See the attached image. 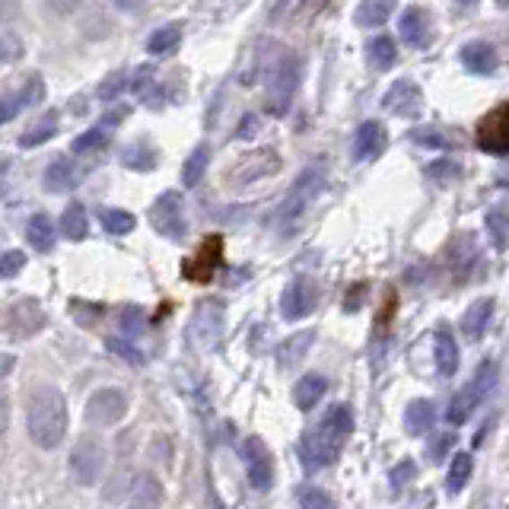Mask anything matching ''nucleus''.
I'll list each match as a JSON object with an SVG mask.
<instances>
[{
    "mask_svg": "<svg viewBox=\"0 0 509 509\" xmlns=\"http://www.w3.org/2000/svg\"><path fill=\"white\" fill-rule=\"evenodd\" d=\"M478 147L490 156H509V102L490 109L478 121Z\"/></svg>",
    "mask_w": 509,
    "mask_h": 509,
    "instance_id": "6e6552de",
    "label": "nucleus"
},
{
    "mask_svg": "<svg viewBox=\"0 0 509 509\" xmlns=\"http://www.w3.org/2000/svg\"><path fill=\"white\" fill-rule=\"evenodd\" d=\"M385 144H389V134L379 121H363L356 127V137H354V160L356 162H370L376 156H382Z\"/></svg>",
    "mask_w": 509,
    "mask_h": 509,
    "instance_id": "dca6fc26",
    "label": "nucleus"
},
{
    "mask_svg": "<svg viewBox=\"0 0 509 509\" xmlns=\"http://www.w3.org/2000/svg\"><path fill=\"white\" fill-rule=\"evenodd\" d=\"M398 32L411 48H426L433 42V20L424 7H408L398 20Z\"/></svg>",
    "mask_w": 509,
    "mask_h": 509,
    "instance_id": "2eb2a0df",
    "label": "nucleus"
},
{
    "mask_svg": "<svg viewBox=\"0 0 509 509\" xmlns=\"http://www.w3.org/2000/svg\"><path fill=\"white\" fill-rule=\"evenodd\" d=\"M487 233H490V239H494V249H506V242H509V214L506 210H490L487 214Z\"/></svg>",
    "mask_w": 509,
    "mask_h": 509,
    "instance_id": "e433bc0d",
    "label": "nucleus"
},
{
    "mask_svg": "<svg viewBox=\"0 0 509 509\" xmlns=\"http://www.w3.org/2000/svg\"><path fill=\"white\" fill-rule=\"evenodd\" d=\"M45 96V83L39 77L29 80L22 90H10L0 96V125H10V121L20 118V112H26L29 105L42 102Z\"/></svg>",
    "mask_w": 509,
    "mask_h": 509,
    "instance_id": "f8f14e48",
    "label": "nucleus"
},
{
    "mask_svg": "<svg viewBox=\"0 0 509 509\" xmlns=\"http://www.w3.org/2000/svg\"><path fill=\"white\" fill-rule=\"evenodd\" d=\"M490 315H494V300H475L471 306L465 309V315H461V331H465L468 341H478V338L487 331V321Z\"/></svg>",
    "mask_w": 509,
    "mask_h": 509,
    "instance_id": "aec40b11",
    "label": "nucleus"
},
{
    "mask_svg": "<svg viewBox=\"0 0 509 509\" xmlns=\"http://www.w3.org/2000/svg\"><path fill=\"white\" fill-rule=\"evenodd\" d=\"M45 4H48L57 16H70L74 10L80 7V4H83V0H45Z\"/></svg>",
    "mask_w": 509,
    "mask_h": 509,
    "instance_id": "8fccbe9b",
    "label": "nucleus"
},
{
    "mask_svg": "<svg viewBox=\"0 0 509 509\" xmlns=\"http://www.w3.org/2000/svg\"><path fill=\"white\" fill-rule=\"evenodd\" d=\"M315 300H319L315 286L309 284L306 277H296L294 284L284 290V296H280V312H284V319L300 321L315 309Z\"/></svg>",
    "mask_w": 509,
    "mask_h": 509,
    "instance_id": "ddd939ff",
    "label": "nucleus"
},
{
    "mask_svg": "<svg viewBox=\"0 0 509 509\" xmlns=\"http://www.w3.org/2000/svg\"><path fill=\"white\" fill-rule=\"evenodd\" d=\"M300 57L284 55L271 70V83H268V112L271 115H286L290 105L300 90Z\"/></svg>",
    "mask_w": 509,
    "mask_h": 509,
    "instance_id": "20e7f679",
    "label": "nucleus"
},
{
    "mask_svg": "<svg viewBox=\"0 0 509 509\" xmlns=\"http://www.w3.org/2000/svg\"><path fill=\"white\" fill-rule=\"evenodd\" d=\"M118 325H121V335H127V338H137L140 331L147 329V315H144V309H137V306H127V309H121V315H118Z\"/></svg>",
    "mask_w": 509,
    "mask_h": 509,
    "instance_id": "4c0bfd02",
    "label": "nucleus"
},
{
    "mask_svg": "<svg viewBox=\"0 0 509 509\" xmlns=\"http://www.w3.org/2000/svg\"><path fill=\"white\" fill-rule=\"evenodd\" d=\"M55 131H57V112L51 109L42 118H35L32 127H26V131L20 134V147H39V144L55 137Z\"/></svg>",
    "mask_w": 509,
    "mask_h": 509,
    "instance_id": "c756f323",
    "label": "nucleus"
},
{
    "mask_svg": "<svg viewBox=\"0 0 509 509\" xmlns=\"http://www.w3.org/2000/svg\"><path fill=\"white\" fill-rule=\"evenodd\" d=\"M127 86V74L125 70H112L109 77L99 83V90H96V96L102 99V102H112L115 96H121V90Z\"/></svg>",
    "mask_w": 509,
    "mask_h": 509,
    "instance_id": "58836bf2",
    "label": "nucleus"
},
{
    "mask_svg": "<svg viewBox=\"0 0 509 509\" xmlns=\"http://www.w3.org/2000/svg\"><path fill=\"white\" fill-rule=\"evenodd\" d=\"M112 7L121 10V13H131V10H140V7H144V0H112Z\"/></svg>",
    "mask_w": 509,
    "mask_h": 509,
    "instance_id": "864d4df0",
    "label": "nucleus"
},
{
    "mask_svg": "<svg viewBox=\"0 0 509 509\" xmlns=\"http://www.w3.org/2000/svg\"><path fill=\"white\" fill-rule=\"evenodd\" d=\"M181 42V26H162V29H156L154 35L147 39V51L150 55H156V57H162V55H169V51H175V45Z\"/></svg>",
    "mask_w": 509,
    "mask_h": 509,
    "instance_id": "473e14b6",
    "label": "nucleus"
},
{
    "mask_svg": "<svg viewBox=\"0 0 509 509\" xmlns=\"http://www.w3.org/2000/svg\"><path fill=\"white\" fill-rule=\"evenodd\" d=\"M7 424H10V398H7V389L0 385V440H4V433H7Z\"/></svg>",
    "mask_w": 509,
    "mask_h": 509,
    "instance_id": "09e8293b",
    "label": "nucleus"
},
{
    "mask_svg": "<svg viewBox=\"0 0 509 509\" xmlns=\"http://www.w3.org/2000/svg\"><path fill=\"white\" fill-rule=\"evenodd\" d=\"M494 385H496V366L494 363H481L478 373L471 376V382L452 398V405H449L446 411L449 424H465V420L478 411V405H481L484 398L494 391Z\"/></svg>",
    "mask_w": 509,
    "mask_h": 509,
    "instance_id": "39448f33",
    "label": "nucleus"
},
{
    "mask_svg": "<svg viewBox=\"0 0 509 509\" xmlns=\"http://www.w3.org/2000/svg\"><path fill=\"white\" fill-rule=\"evenodd\" d=\"M411 140L417 144V147H430V150L449 147V137L443 131H436V127H417V131H411Z\"/></svg>",
    "mask_w": 509,
    "mask_h": 509,
    "instance_id": "ea45409f",
    "label": "nucleus"
},
{
    "mask_svg": "<svg viewBox=\"0 0 509 509\" xmlns=\"http://www.w3.org/2000/svg\"><path fill=\"white\" fill-rule=\"evenodd\" d=\"M433 420H436V408H433V401H426V398H417V401H411L405 411V426L411 436H424L426 430L433 426Z\"/></svg>",
    "mask_w": 509,
    "mask_h": 509,
    "instance_id": "a878e982",
    "label": "nucleus"
},
{
    "mask_svg": "<svg viewBox=\"0 0 509 509\" xmlns=\"http://www.w3.org/2000/svg\"><path fill=\"white\" fill-rule=\"evenodd\" d=\"M61 233L64 239H70V242H80V239H86V233H90V216H86L83 204H70L67 210L61 214Z\"/></svg>",
    "mask_w": 509,
    "mask_h": 509,
    "instance_id": "bb28decb",
    "label": "nucleus"
},
{
    "mask_svg": "<svg viewBox=\"0 0 509 509\" xmlns=\"http://www.w3.org/2000/svg\"><path fill=\"white\" fill-rule=\"evenodd\" d=\"M391 10H395V0H360L354 20H356V26H363V29H376L389 20Z\"/></svg>",
    "mask_w": 509,
    "mask_h": 509,
    "instance_id": "393cba45",
    "label": "nucleus"
},
{
    "mask_svg": "<svg viewBox=\"0 0 509 509\" xmlns=\"http://www.w3.org/2000/svg\"><path fill=\"white\" fill-rule=\"evenodd\" d=\"M220 261H224V239L220 236H207L204 239V245L197 249L195 259L185 261V277L189 280H210L216 274V268H220Z\"/></svg>",
    "mask_w": 509,
    "mask_h": 509,
    "instance_id": "4468645a",
    "label": "nucleus"
},
{
    "mask_svg": "<svg viewBox=\"0 0 509 509\" xmlns=\"http://www.w3.org/2000/svg\"><path fill=\"white\" fill-rule=\"evenodd\" d=\"M354 433V411L347 405L329 408V414L321 417V424L315 430H309L300 443V455L306 461V468H325L341 455V446Z\"/></svg>",
    "mask_w": 509,
    "mask_h": 509,
    "instance_id": "f03ea898",
    "label": "nucleus"
},
{
    "mask_svg": "<svg viewBox=\"0 0 509 509\" xmlns=\"http://www.w3.org/2000/svg\"><path fill=\"white\" fill-rule=\"evenodd\" d=\"M366 61L376 70H389L398 61V45L391 42L389 35H376V39L366 42Z\"/></svg>",
    "mask_w": 509,
    "mask_h": 509,
    "instance_id": "cd10ccee",
    "label": "nucleus"
},
{
    "mask_svg": "<svg viewBox=\"0 0 509 509\" xmlns=\"http://www.w3.org/2000/svg\"><path fill=\"white\" fill-rule=\"evenodd\" d=\"M210 166V147L207 144H197L195 150H191V156L185 160V169H181V181H185V189H195L197 181L204 179V172H207Z\"/></svg>",
    "mask_w": 509,
    "mask_h": 509,
    "instance_id": "7c9ffc66",
    "label": "nucleus"
},
{
    "mask_svg": "<svg viewBox=\"0 0 509 509\" xmlns=\"http://www.w3.org/2000/svg\"><path fill=\"white\" fill-rule=\"evenodd\" d=\"M22 13L20 0H0V22H13Z\"/></svg>",
    "mask_w": 509,
    "mask_h": 509,
    "instance_id": "de8ad7c7",
    "label": "nucleus"
},
{
    "mask_svg": "<svg viewBox=\"0 0 509 509\" xmlns=\"http://www.w3.org/2000/svg\"><path fill=\"white\" fill-rule=\"evenodd\" d=\"M329 391V379L319 376V373H309V376H303L300 382H296L294 389V401L300 411H312L315 405L321 401V395Z\"/></svg>",
    "mask_w": 509,
    "mask_h": 509,
    "instance_id": "412c9836",
    "label": "nucleus"
},
{
    "mask_svg": "<svg viewBox=\"0 0 509 509\" xmlns=\"http://www.w3.org/2000/svg\"><path fill=\"white\" fill-rule=\"evenodd\" d=\"M105 147H109V127L105 125L90 127V131H83L74 140V154H99Z\"/></svg>",
    "mask_w": 509,
    "mask_h": 509,
    "instance_id": "f704fd0d",
    "label": "nucleus"
},
{
    "mask_svg": "<svg viewBox=\"0 0 509 509\" xmlns=\"http://www.w3.org/2000/svg\"><path fill=\"white\" fill-rule=\"evenodd\" d=\"M452 443H455V436H452V433H440V436H436V440L430 443V449H426V455H430V459H436V461H440L443 455L449 452V446H452Z\"/></svg>",
    "mask_w": 509,
    "mask_h": 509,
    "instance_id": "a18cd8bd",
    "label": "nucleus"
},
{
    "mask_svg": "<svg viewBox=\"0 0 509 509\" xmlns=\"http://www.w3.org/2000/svg\"><path fill=\"white\" fill-rule=\"evenodd\" d=\"M433 356H436V370L440 376H455L459 370V344L446 329L436 331V344H433Z\"/></svg>",
    "mask_w": 509,
    "mask_h": 509,
    "instance_id": "4be33fe9",
    "label": "nucleus"
},
{
    "mask_svg": "<svg viewBox=\"0 0 509 509\" xmlns=\"http://www.w3.org/2000/svg\"><path fill=\"white\" fill-rule=\"evenodd\" d=\"M80 179H83V172L77 169V162L67 160V156H57V160H51L48 169H45L42 185H45L48 191H55V195H61V191L77 189Z\"/></svg>",
    "mask_w": 509,
    "mask_h": 509,
    "instance_id": "f3484780",
    "label": "nucleus"
},
{
    "mask_svg": "<svg viewBox=\"0 0 509 509\" xmlns=\"http://www.w3.org/2000/svg\"><path fill=\"white\" fill-rule=\"evenodd\" d=\"M414 475H417V465L411 459H405L398 468H391V487L401 490L408 481H414Z\"/></svg>",
    "mask_w": 509,
    "mask_h": 509,
    "instance_id": "37998d69",
    "label": "nucleus"
},
{
    "mask_svg": "<svg viewBox=\"0 0 509 509\" xmlns=\"http://www.w3.org/2000/svg\"><path fill=\"white\" fill-rule=\"evenodd\" d=\"M300 506L303 509H335V500L319 487H303L300 490Z\"/></svg>",
    "mask_w": 509,
    "mask_h": 509,
    "instance_id": "79ce46f5",
    "label": "nucleus"
},
{
    "mask_svg": "<svg viewBox=\"0 0 509 509\" xmlns=\"http://www.w3.org/2000/svg\"><path fill=\"white\" fill-rule=\"evenodd\" d=\"M105 468V446L96 440V436H83V440L74 446L70 452V475L77 478V484L83 487H92L99 481Z\"/></svg>",
    "mask_w": 509,
    "mask_h": 509,
    "instance_id": "0eeeda50",
    "label": "nucleus"
},
{
    "mask_svg": "<svg viewBox=\"0 0 509 509\" xmlns=\"http://www.w3.org/2000/svg\"><path fill=\"white\" fill-rule=\"evenodd\" d=\"M162 487L154 475H140L131 487V509H160Z\"/></svg>",
    "mask_w": 509,
    "mask_h": 509,
    "instance_id": "b1692460",
    "label": "nucleus"
},
{
    "mask_svg": "<svg viewBox=\"0 0 509 509\" xmlns=\"http://www.w3.org/2000/svg\"><path fill=\"white\" fill-rule=\"evenodd\" d=\"M26 268V255H22L20 249H10L0 255V280H7V277H16V274Z\"/></svg>",
    "mask_w": 509,
    "mask_h": 509,
    "instance_id": "a19ab883",
    "label": "nucleus"
},
{
    "mask_svg": "<svg viewBox=\"0 0 509 509\" xmlns=\"http://www.w3.org/2000/svg\"><path fill=\"white\" fill-rule=\"evenodd\" d=\"M22 57V42L16 35H0V61H16Z\"/></svg>",
    "mask_w": 509,
    "mask_h": 509,
    "instance_id": "c03bdc74",
    "label": "nucleus"
},
{
    "mask_svg": "<svg viewBox=\"0 0 509 509\" xmlns=\"http://www.w3.org/2000/svg\"><path fill=\"white\" fill-rule=\"evenodd\" d=\"M13 370V360H10V356H4L0 354V376H4V373H10Z\"/></svg>",
    "mask_w": 509,
    "mask_h": 509,
    "instance_id": "5fc2aeb1",
    "label": "nucleus"
},
{
    "mask_svg": "<svg viewBox=\"0 0 509 509\" xmlns=\"http://www.w3.org/2000/svg\"><path fill=\"white\" fill-rule=\"evenodd\" d=\"M156 162H160V156H156V150L150 144H131L121 154V166L131 169V172H150Z\"/></svg>",
    "mask_w": 509,
    "mask_h": 509,
    "instance_id": "2f4dec72",
    "label": "nucleus"
},
{
    "mask_svg": "<svg viewBox=\"0 0 509 509\" xmlns=\"http://www.w3.org/2000/svg\"><path fill=\"white\" fill-rule=\"evenodd\" d=\"M325 189V169L309 166L300 172V179L294 181V189L286 191L284 204L277 207V224L280 226H294L303 214L309 210V204L319 197V191Z\"/></svg>",
    "mask_w": 509,
    "mask_h": 509,
    "instance_id": "7ed1b4c3",
    "label": "nucleus"
},
{
    "mask_svg": "<svg viewBox=\"0 0 509 509\" xmlns=\"http://www.w3.org/2000/svg\"><path fill=\"white\" fill-rule=\"evenodd\" d=\"M109 347H112V350H115V354L127 356V360H131V363H140V360H144V356H140V354H137V350H134V347H131V344L118 341V338H112V341H109Z\"/></svg>",
    "mask_w": 509,
    "mask_h": 509,
    "instance_id": "3c124183",
    "label": "nucleus"
},
{
    "mask_svg": "<svg viewBox=\"0 0 509 509\" xmlns=\"http://www.w3.org/2000/svg\"><path fill=\"white\" fill-rule=\"evenodd\" d=\"M99 224H102L105 233H112V236H127L137 226V216L121 207H99Z\"/></svg>",
    "mask_w": 509,
    "mask_h": 509,
    "instance_id": "c85d7f7f",
    "label": "nucleus"
},
{
    "mask_svg": "<svg viewBox=\"0 0 509 509\" xmlns=\"http://www.w3.org/2000/svg\"><path fill=\"white\" fill-rule=\"evenodd\" d=\"M220 335H224V303L216 300L197 303L195 315H191V341L201 350H214Z\"/></svg>",
    "mask_w": 509,
    "mask_h": 509,
    "instance_id": "1a4fd4ad",
    "label": "nucleus"
},
{
    "mask_svg": "<svg viewBox=\"0 0 509 509\" xmlns=\"http://www.w3.org/2000/svg\"><path fill=\"white\" fill-rule=\"evenodd\" d=\"M471 471H475V461H471V455H468V452H459V455H455V459H452V468H449V478H446L449 494H459V490L468 484V478H471Z\"/></svg>",
    "mask_w": 509,
    "mask_h": 509,
    "instance_id": "72a5a7b5",
    "label": "nucleus"
},
{
    "mask_svg": "<svg viewBox=\"0 0 509 509\" xmlns=\"http://www.w3.org/2000/svg\"><path fill=\"white\" fill-rule=\"evenodd\" d=\"M430 172V179H440V181H452L455 175H459V166L455 162H436V166L426 169Z\"/></svg>",
    "mask_w": 509,
    "mask_h": 509,
    "instance_id": "49530a36",
    "label": "nucleus"
},
{
    "mask_svg": "<svg viewBox=\"0 0 509 509\" xmlns=\"http://www.w3.org/2000/svg\"><path fill=\"white\" fill-rule=\"evenodd\" d=\"M455 4H461V7H471V4H478V0H455Z\"/></svg>",
    "mask_w": 509,
    "mask_h": 509,
    "instance_id": "6e6d98bb",
    "label": "nucleus"
},
{
    "mask_svg": "<svg viewBox=\"0 0 509 509\" xmlns=\"http://www.w3.org/2000/svg\"><path fill=\"white\" fill-rule=\"evenodd\" d=\"M242 455H245V471H249V481L255 490H271L274 484V455L271 449L265 446L261 436H249L242 446Z\"/></svg>",
    "mask_w": 509,
    "mask_h": 509,
    "instance_id": "9d476101",
    "label": "nucleus"
},
{
    "mask_svg": "<svg viewBox=\"0 0 509 509\" xmlns=\"http://www.w3.org/2000/svg\"><path fill=\"white\" fill-rule=\"evenodd\" d=\"M496 4H500V7H509V0H496Z\"/></svg>",
    "mask_w": 509,
    "mask_h": 509,
    "instance_id": "4d7b16f0",
    "label": "nucleus"
},
{
    "mask_svg": "<svg viewBox=\"0 0 509 509\" xmlns=\"http://www.w3.org/2000/svg\"><path fill=\"white\" fill-rule=\"evenodd\" d=\"M127 398L118 389H99L86 401V424L90 426H112L125 417Z\"/></svg>",
    "mask_w": 509,
    "mask_h": 509,
    "instance_id": "9b49d317",
    "label": "nucleus"
},
{
    "mask_svg": "<svg viewBox=\"0 0 509 509\" xmlns=\"http://www.w3.org/2000/svg\"><path fill=\"white\" fill-rule=\"evenodd\" d=\"M459 61L465 64L471 74H494L496 64H500V55H496V48L490 42H468L461 45L459 51Z\"/></svg>",
    "mask_w": 509,
    "mask_h": 509,
    "instance_id": "6ab92c4d",
    "label": "nucleus"
},
{
    "mask_svg": "<svg viewBox=\"0 0 509 509\" xmlns=\"http://www.w3.org/2000/svg\"><path fill=\"white\" fill-rule=\"evenodd\" d=\"M309 344H312V331H303V335H296V338H290V341L280 347V366L284 370H290L296 360H303V354L309 350Z\"/></svg>",
    "mask_w": 509,
    "mask_h": 509,
    "instance_id": "c9c22d12",
    "label": "nucleus"
},
{
    "mask_svg": "<svg viewBox=\"0 0 509 509\" xmlns=\"http://www.w3.org/2000/svg\"><path fill=\"white\" fill-rule=\"evenodd\" d=\"M26 239L32 249L39 251H51L55 249V239H57V226L48 214H35L32 220L26 224Z\"/></svg>",
    "mask_w": 509,
    "mask_h": 509,
    "instance_id": "5701e85b",
    "label": "nucleus"
},
{
    "mask_svg": "<svg viewBox=\"0 0 509 509\" xmlns=\"http://www.w3.org/2000/svg\"><path fill=\"white\" fill-rule=\"evenodd\" d=\"M150 224L160 236L166 239H181L189 224H185V204H181L179 191H162L150 207Z\"/></svg>",
    "mask_w": 509,
    "mask_h": 509,
    "instance_id": "423d86ee",
    "label": "nucleus"
},
{
    "mask_svg": "<svg viewBox=\"0 0 509 509\" xmlns=\"http://www.w3.org/2000/svg\"><path fill=\"white\" fill-rule=\"evenodd\" d=\"M331 0H303V13L306 16H315V13H321V10L329 7Z\"/></svg>",
    "mask_w": 509,
    "mask_h": 509,
    "instance_id": "603ef678",
    "label": "nucleus"
},
{
    "mask_svg": "<svg viewBox=\"0 0 509 509\" xmlns=\"http://www.w3.org/2000/svg\"><path fill=\"white\" fill-rule=\"evenodd\" d=\"M382 109L391 115H417L420 112V86L414 80H398L382 99Z\"/></svg>",
    "mask_w": 509,
    "mask_h": 509,
    "instance_id": "a211bd4d",
    "label": "nucleus"
},
{
    "mask_svg": "<svg viewBox=\"0 0 509 509\" xmlns=\"http://www.w3.org/2000/svg\"><path fill=\"white\" fill-rule=\"evenodd\" d=\"M26 430L39 449H57L67 436V401L55 385H39L26 401Z\"/></svg>",
    "mask_w": 509,
    "mask_h": 509,
    "instance_id": "f257e3e1",
    "label": "nucleus"
}]
</instances>
